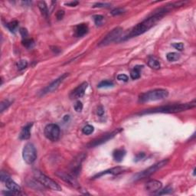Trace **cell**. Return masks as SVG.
I'll return each mask as SVG.
<instances>
[{"instance_id":"4dcf8cb0","label":"cell","mask_w":196,"mask_h":196,"mask_svg":"<svg viewBox=\"0 0 196 196\" xmlns=\"http://www.w3.org/2000/svg\"><path fill=\"white\" fill-rule=\"evenodd\" d=\"M125 12V9H122V8H117V9H114L111 11V15H114V16H116V15H122Z\"/></svg>"},{"instance_id":"4316f807","label":"cell","mask_w":196,"mask_h":196,"mask_svg":"<svg viewBox=\"0 0 196 196\" xmlns=\"http://www.w3.org/2000/svg\"><path fill=\"white\" fill-rule=\"evenodd\" d=\"M16 66L19 71H22L28 67V61L25 60H20L19 61L17 62Z\"/></svg>"},{"instance_id":"836d02e7","label":"cell","mask_w":196,"mask_h":196,"mask_svg":"<svg viewBox=\"0 0 196 196\" xmlns=\"http://www.w3.org/2000/svg\"><path fill=\"white\" fill-rule=\"evenodd\" d=\"M111 6V4L109 3H103V2H98L94 5V8H108Z\"/></svg>"},{"instance_id":"f1b7e54d","label":"cell","mask_w":196,"mask_h":196,"mask_svg":"<svg viewBox=\"0 0 196 196\" xmlns=\"http://www.w3.org/2000/svg\"><path fill=\"white\" fill-rule=\"evenodd\" d=\"M94 127L90 125H86L84 128L82 129V132L85 135H90L94 132Z\"/></svg>"},{"instance_id":"ab89813d","label":"cell","mask_w":196,"mask_h":196,"mask_svg":"<svg viewBox=\"0 0 196 196\" xmlns=\"http://www.w3.org/2000/svg\"><path fill=\"white\" fill-rule=\"evenodd\" d=\"M97 113H98V115L100 116V117H102V116L103 115V114H104V109H103V107L102 106H99L98 108V111H97Z\"/></svg>"},{"instance_id":"e575fe53","label":"cell","mask_w":196,"mask_h":196,"mask_svg":"<svg viewBox=\"0 0 196 196\" xmlns=\"http://www.w3.org/2000/svg\"><path fill=\"white\" fill-rule=\"evenodd\" d=\"M172 46H173V48H175L176 49H177L178 51H182L183 48H184V45H183V44L181 42L174 43V44H172Z\"/></svg>"},{"instance_id":"f35d334b","label":"cell","mask_w":196,"mask_h":196,"mask_svg":"<svg viewBox=\"0 0 196 196\" xmlns=\"http://www.w3.org/2000/svg\"><path fill=\"white\" fill-rule=\"evenodd\" d=\"M145 156H146V154H145L144 152H140V153H138L137 155L136 156V157H135V161L138 162V161L142 160Z\"/></svg>"},{"instance_id":"484cf974","label":"cell","mask_w":196,"mask_h":196,"mask_svg":"<svg viewBox=\"0 0 196 196\" xmlns=\"http://www.w3.org/2000/svg\"><path fill=\"white\" fill-rule=\"evenodd\" d=\"M114 86V83L111 81H103L99 83L98 85V88H106V87H111Z\"/></svg>"},{"instance_id":"30bf717a","label":"cell","mask_w":196,"mask_h":196,"mask_svg":"<svg viewBox=\"0 0 196 196\" xmlns=\"http://www.w3.org/2000/svg\"><path fill=\"white\" fill-rule=\"evenodd\" d=\"M86 158L85 154L82 153L80 154V155L77 156L75 159L73 160L72 163H71V171L73 173V176H77V175L79 174L80 170H81V163L84 161V159Z\"/></svg>"},{"instance_id":"d6986e66","label":"cell","mask_w":196,"mask_h":196,"mask_svg":"<svg viewBox=\"0 0 196 196\" xmlns=\"http://www.w3.org/2000/svg\"><path fill=\"white\" fill-rule=\"evenodd\" d=\"M126 156V151L123 149H115L113 152V157L114 159L117 162H122L123 158Z\"/></svg>"},{"instance_id":"1f68e13d","label":"cell","mask_w":196,"mask_h":196,"mask_svg":"<svg viewBox=\"0 0 196 196\" xmlns=\"http://www.w3.org/2000/svg\"><path fill=\"white\" fill-rule=\"evenodd\" d=\"M160 192H157L156 195H165V194H169L173 192V188L170 187V186H167L165 187L163 190H159Z\"/></svg>"},{"instance_id":"8d00e7d4","label":"cell","mask_w":196,"mask_h":196,"mask_svg":"<svg viewBox=\"0 0 196 196\" xmlns=\"http://www.w3.org/2000/svg\"><path fill=\"white\" fill-rule=\"evenodd\" d=\"M65 16V11L63 10H59L56 13V17L58 20H61Z\"/></svg>"},{"instance_id":"e0dca14e","label":"cell","mask_w":196,"mask_h":196,"mask_svg":"<svg viewBox=\"0 0 196 196\" xmlns=\"http://www.w3.org/2000/svg\"><path fill=\"white\" fill-rule=\"evenodd\" d=\"M32 127V123L27 124L25 127H24L22 128V131H21L19 138L21 140H28L31 136V128Z\"/></svg>"},{"instance_id":"60d3db41","label":"cell","mask_w":196,"mask_h":196,"mask_svg":"<svg viewBox=\"0 0 196 196\" xmlns=\"http://www.w3.org/2000/svg\"><path fill=\"white\" fill-rule=\"evenodd\" d=\"M78 2L77 1H72V2H66L65 3V5L68 6H71V7H74V6H76L77 5H78Z\"/></svg>"},{"instance_id":"7402d4cb","label":"cell","mask_w":196,"mask_h":196,"mask_svg":"<svg viewBox=\"0 0 196 196\" xmlns=\"http://www.w3.org/2000/svg\"><path fill=\"white\" fill-rule=\"evenodd\" d=\"M39 8L41 12V15L44 17L47 18L48 16L49 11L48 9V6H46V3L44 2H39Z\"/></svg>"},{"instance_id":"3957f363","label":"cell","mask_w":196,"mask_h":196,"mask_svg":"<svg viewBox=\"0 0 196 196\" xmlns=\"http://www.w3.org/2000/svg\"><path fill=\"white\" fill-rule=\"evenodd\" d=\"M169 96V92L165 89H155L140 94L139 101L140 103H147L151 101L163 100Z\"/></svg>"},{"instance_id":"9c48e42d","label":"cell","mask_w":196,"mask_h":196,"mask_svg":"<svg viewBox=\"0 0 196 196\" xmlns=\"http://www.w3.org/2000/svg\"><path fill=\"white\" fill-rule=\"evenodd\" d=\"M68 76V73H65V74H64L63 75H61L60 77H59L58 78L55 80L53 82L51 83L49 85H48L47 87H46L45 88H44V90H42V91H41V95H44V94H46L51 93V92H53L54 90H56V89L59 87V85H60V84H61L62 82H63L64 80Z\"/></svg>"},{"instance_id":"6da1fadb","label":"cell","mask_w":196,"mask_h":196,"mask_svg":"<svg viewBox=\"0 0 196 196\" xmlns=\"http://www.w3.org/2000/svg\"><path fill=\"white\" fill-rule=\"evenodd\" d=\"M173 8H175L174 4L172 3V4L167 5V6H165L164 7L156 9L153 13L151 14L150 16H149L147 19L143 21L141 23H139L136 26L133 27L131 31L127 36H125V38L123 40H127L131 39V38L136 37V36L140 35L147 31L148 30H149L152 27L155 25V24L158 21L160 20L165 14L168 13L171 10V9H173Z\"/></svg>"},{"instance_id":"d590c367","label":"cell","mask_w":196,"mask_h":196,"mask_svg":"<svg viewBox=\"0 0 196 196\" xmlns=\"http://www.w3.org/2000/svg\"><path fill=\"white\" fill-rule=\"evenodd\" d=\"M19 32H20L21 35H22V37L23 38V39H27V37H28V31H27V29H25V28H21Z\"/></svg>"},{"instance_id":"603a6c76","label":"cell","mask_w":196,"mask_h":196,"mask_svg":"<svg viewBox=\"0 0 196 196\" xmlns=\"http://www.w3.org/2000/svg\"><path fill=\"white\" fill-rule=\"evenodd\" d=\"M19 26V22L18 21H12V22H9L6 24V27L8 29L11 31V32H15L16 31L17 28Z\"/></svg>"},{"instance_id":"2e32d148","label":"cell","mask_w":196,"mask_h":196,"mask_svg":"<svg viewBox=\"0 0 196 196\" xmlns=\"http://www.w3.org/2000/svg\"><path fill=\"white\" fill-rule=\"evenodd\" d=\"M88 32V26L87 24H80L75 27V35L77 37H82Z\"/></svg>"},{"instance_id":"8fae6325","label":"cell","mask_w":196,"mask_h":196,"mask_svg":"<svg viewBox=\"0 0 196 196\" xmlns=\"http://www.w3.org/2000/svg\"><path fill=\"white\" fill-rule=\"evenodd\" d=\"M87 86H88V84L87 82L82 83L81 85H79L77 88H75L71 92V95H70L71 98L77 99L82 98L84 95V94H85V90L87 89Z\"/></svg>"},{"instance_id":"5b68a950","label":"cell","mask_w":196,"mask_h":196,"mask_svg":"<svg viewBox=\"0 0 196 196\" xmlns=\"http://www.w3.org/2000/svg\"><path fill=\"white\" fill-rule=\"evenodd\" d=\"M168 162H169V159H163V160L154 164V165H152V166L149 167V168L146 169V170L143 171L142 173H138V174H136V176L134 177V179L135 180L142 179V178H146V177L152 176V174L156 173L158 170L161 169L163 168L164 166H165V165L168 164Z\"/></svg>"},{"instance_id":"74e56055","label":"cell","mask_w":196,"mask_h":196,"mask_svg":"<svg viewBox=\"0 0 196 196\" xmlns=\"http://www.w3.org/2000/svg\"><path fill=\"white\" fill-rule=\"evenodd\" d=\"M117 79L119 80V81H124V82H127V81H128L129 80V77L128 76H127L126 74H119V75L117 76Z\"/></svg>"},{"instance_id":"52a82bcc","label":"cell","mask_w":196,"mask_h":196,"mask_svg":"<svg viewBox=\"0 0 196 196\" xmlns=\"http://www.w3.org/2000/svg\"><path fill=\"white\" fill-rule=\"evenodd\" d=\"M60 127L57 124H48L44 128V135L52 142L58 141L60 138Z\"/></svg>"},{"instance_id":"277c9868","label":"cell","mask_w":196,"mask_h":196,"mask_svg":"<svg viewBox=\"0 0 196 196\" xmlns=\"http://www.w3.org/2000/svg\"><path fill=\"white\" fill-rule=\"evenodd\" d=\"M34 176L35 179L37 180L39 182L41 183L42 186H45L48 189H50L54 191H58V192L61 191V187L59 186L58 183L55 182L54 180H52V178H50L49 177H48L44 174L41 173V172L35 171Z\"/></svg>"},{"instance_id":"7a4b0ae2","label":"cell","mask_w":196,"mask_h":196,"mask_svg":"<svg viewBox=\"0 0 196 196\" xmlns=\"http://www.w3.org/2000/svg\"><path fill=\"white\" fill-rule=\"evenodd\" d=\"M196 103L195 100L190 103H177V104L166 105V106H160V107L154 108L151 110H146L140 114H156V113H162V114H176V113L182 112L187 110L192 109L195 107Z\"/></svg>"},{"instance_id":"ffe728a7","label":"cell","mask_w":196,"mask_h":196,"mask_svg":"<svg viewBox=\"0 0 196 196\" xmlns=\"http://www.w3.org/2000/svg\"><path fill=\"white\" fill-rule=\"evenodd\" d=\"M143 68V65H136L134 67L133 71L130 73V77L133 80H136L140 78V75H141V71Z\"/></svg>"},{"instance_id":"5bb4252c","label":"cell","mask_w":196,"mask_h":196,"mask_svg":"<svg viewBox=\"0 0 196 196\" xmlns=\"http://www.w3.org/2000/svg\"><path fill=\"white\" fill-rule=\"evenodd\" d=\"M126 170L125 168H123V167H114V168L111 169L106 170V171H103L102 173H99V174H97L96 176H94L93 177L94 178H99V177L103 176V175H106V174H111V175H119L120 173H123L124 171Z\"/></svg>"},{"instance_id":"ba28073f","label":"cell","mask_w":196,"mask_h":196,"mask_svg":"<svg viewBox=\"0 0 196 196\" xmlns=\"http://www.w3.org/2000/svg\"><path fill=\"white\" fill-rule=\"evenodd\" d=\"M123 32V28L120 27H117L115 28L114 29H113L111 32L108 33L106 35V37L104 38L99 44L100 47H103V46H106L108 44H111L114 41H117L118 38H119L121 33Z\"/></svg>"},{"instance_id":"83f0119b","label":"cell","mask_w":196,"mask_h":196,"mask_svg":"<svg viewBox=\"0 0 196 196\" xmlns=\"http://www.w3.org/2000/svg\"><path fill=\"white\" fill-rule=\"evenodd\" d=\"M10 105L11 103L8 100H3V101H2L1 103H0V111H1V113H2L3 111H6Z\"/></svg>"},{"instance_id":"8992f818","label":"cell","mask_w":196,"mask_h":196,"mask_svg":"<svg viewBox=\"0 0 196 196\" xmlns=\"http://www.w3.org/2000/svg\"><path fill=\"white\" fill-rule=\"evenodd\" d=\"M22 157L28 164H32L37 158V151L32 143H27L23 148Z\"/></svg>"},{"instance_id":"44dd1931","label":"cell","mask_w":196,"mask_h":196,"mask_svg":"<svg viewBox=\"0 0 196 196\" xmlns=\"http://www.w3.org/2000/svg\"><path fill=\"white\" fill-rule=\"evenodd\" d=\"M148 65L152 69L154 70H159L161 68V65L159 60L154 58H149V60H148Z\"/></svg>"},{"instance_id":"9a60e30c","label":"cell","mask_w":196,"mask_h":196,"mask_svg":"<svg viewBox=\"0 0 196 196\" xmlns=\"http://www.w3.org/2000/svg\"><path fill=\"white\" fill-rule=\"evenodd\" d=\"M57 176L60 177V178H62L63 180H65V181L69 183V184L72 185L73 186H77V185H78L77 180L75 179V178H74V176H73V175L66 174V173H65L59 172V173H57Z\"/></svg>"},{"instance_id":"f546056e","label":"cell","mask_w":196,"mask_h":196,"mask_svg":"<svg viewBox=\"0 0 196 196\" xmlns=\"http://www.w3.org/2000/svg\"><path fill=\"white\" fill-rule=\"evenodd\" d=\"M94 20L95 24L97 25H101L103 24V20H104V17L101 15H95L94 16Z\"/></svg>"},{"instance_id":"cb8c5ba5","label":"cell","mask_w":196,"mask_h":196,"mask_svg":"<svg viewBox=\"0 0 196 196\" xmlns=\"http://www.w3.org/2000/svg\"><path fill=\"white\" fill-rule=\"evenodd\" d=\"M22 44L24 47H25L26 48L30 49V48H32L35 45V41L33 39H23L22 41Z\"/></svg>"},{"instance_id":"d4e9b609","label":"cell","mask_w":196,"mask_h":196,"mask_svg":"<svg viewBox=\"0 0 196 196\" xmlns=\"http://www.w3.org/2000/svg\"><path fill=\"white\" fill-rule=\"evenodd\" d=\"M180 58L179 54L176 53V52H170L168 53L166 55V59L169 61H176L178 60Z\"/></svg>"},{"instance_id":"ac0fdd59","label":"cell","mask_w":196,"mask_h":196,"mask_svg":"<svg viewBox=\"0 0 196 196\" xmlns=\"http://www.w3.org/2000/svg\"><path fill=\"white\" fill-rule=\"evenodd\" d=\"M6 183V186L9 190L12 191V192H20L21 191V187L19 185H17L16 183L14 181H12L10 178H9L8 179L6 180L5 181Z\"/></svg>"},{"instance_id":"4fadbf2b","label":"cell","mask_w":196,"mask_h":196,"mask_svg":"<svg viewBox=\"0 0 196 196\" xmlns=\"http://www.w3.org/2000/svg\"><path fill=\"white\" fill-rule=\"evenodd\" d=\"M162 183L157 180H150L146 184V190L148 192H155L159 191L162 188Z\"/></svg>"},{"instance_id":"d6a6232c","label":"cell","mask_w":196,"mask_h":196,"mask_svg":"<svg viewBox=\"0 0 196 196\" xmlns=\"http://www.w3.org/2000/svg\"><path fill=\"white\" fill-rule=\"evenodd\" d=\"M74 110H75L77 112H81V111L83 110V104L82 103H81L80 100H78V101H77L75 103V104H74Z\"/></svg>"},{"instance_id":"7c38bea8","label":"cell","mask_w":196,"mask_h":196,"mask_svg":"<svg viewBox=\"0 0 196 196\" xmlns=\"http://www.w3.org/2000/svg\"><path fill=\"white\" fill-rule=\"evenodd\" d=\"M118 132H119V130H115V131H114L113 133H109V134H107V135H105V136H103V137L98 139V140H94L93 143H90V144L88 145V146L89 147H94V146H99V145L105 143V142H106L107 140H111V139H112L113 137H114V136H115L116 135H117L118 133Z\"/></svg>"}]
</instances>
